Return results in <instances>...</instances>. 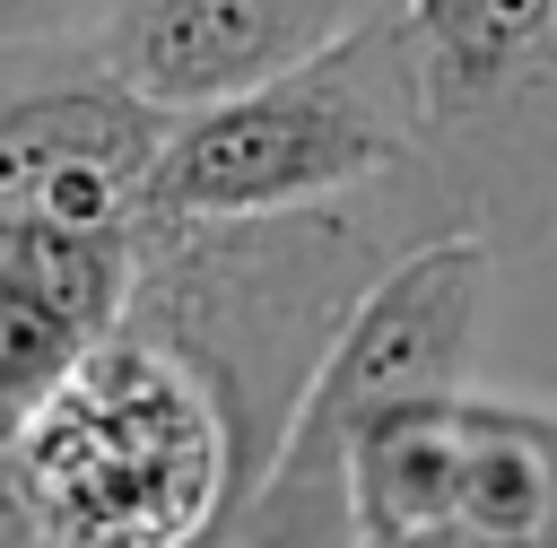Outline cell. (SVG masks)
<instances>
[{
    "mask_svg": "<svg viewBox=\"0 0 557 548\" xmlns=\"http://www.w3.org/2000/svg\"><path fill=\"white\" fill-rule=\"evenodd\" d=\"M444 235L461 226L444 217L426 174L296 217H148L122 322L209 383L244 478H261L357 296Z\"/></svg>",
    "mask_w": 557,
    "mask_h": 548,
    "instance_id": "6da1fadb",
    "label": "cell"
},
{
    "mask_svg": "<svg viewBox=\"0 0 557 548\" xmlns=\"http://www.w3.org/2000/svg\"><path fill=\"white\" fill-rule=\"evenodd\" d=\"M35 548H218L252 496L226 409L148 331H104L26 418Z\"/></svg>",
    "mask_w": 557,
    "mask_h": 548,
    "instance_id": "7a4b0ae2",
    "label": "cell"
},
{
    "mask_svg": "<svg viewBox=\"0 0 557 548\" xmlns=\"http://www.w3.org/2000/svg\"><path fill=\"white\" fill-rule=\"evenodd\" d=\"M496 270L505 261L479 235H444V244H418L409 261H392L339 322L331 357L313 365L270 470L252 478V496L218 548H348V452L392 409L470 391Z\"/></svg>",
    "mask_w": 557,
    "mask_h": 548,
    "instance_id": "3957f363",
    "label": "cell"
},
{
    "mask_svg": "<svg viewBox=\"0 0 557 548\" xmlns=\"http://www.w3.org/2000/svg\"><path fill=\"white\" fill-rule=\"evenodd\" d=\"M400 174H418V104H409L400 0H392L322 61L218 113L165 122L148 217H296V209L366 200Z\"/></svg>",
    "mask_w": 557,
    "mask_h": 548,
    "instance_id": "277c9868",
    "label": "cell"
},
{
    "mask_svg": "<svg viewBox=\"0 0 557 548\" xmlns=\"http://www.w3.org/2000/svg\"><path fill=\"white\" fill-rule=\"evenodd\" d=\"M418 174L496 261L557 235V0H400Z\"/></svg>",
    "mask_w": 557,
    "mask_h": 548,
    "instance_id": "5b68a950",
    "label": "cell"
},
{
    "mask_svg": "<svg viewBox=\"0 0 557 548\" xmlns=\"http://www.w3.org/2000/svg\"><path fill=\"white\" fill-rule=\"evenodd\" d=\"M348 548H557V409L435 391L348 452Z\"/></svg>",
    "mask_w": 557,
    "mask_h": 548,
    "instance_id": "8992f818",
    "label": "cell"
},
{
    "mask_svg": "<svg viewBox=\"0 0 557 548\" xmlns=\"http://www.w3.org/2000/svg\"><path fill=\"white\" fill-rule=\"evenodd\" d=\"M165 122L122 96L87 52L0 87V226L139 235L157 200Z\"/></svg>",
    "mask_w": 557,
    "mask_h": 548,
    "instance_id": "52a82bcc",
    "label": "cell"
},
{
    "mask_svg": "<svg viewBox=\"0 0 557 548\" xmlns=\"http://www.w3.org/2000/svg\"><path fill=\"white\" fill-rule=\"evenodd\" d=\"M383 9L392 0H104L87 61L157 122H191L322 61Z\"/></svg>",
    "mask_w": 557,
    "mask_h": 548,
    "instance_id": "ba28073f",
    "label": "cell"
},
{
    "mask_svg": "<svg viewBox=\"0 0 557 548\" xmlns=\"http://www.w3.org/2000/svg\"><path fill=\"white\" fill-rule=\"evenodd\" d=\"M139 235H52L0 226V452H17L44 391L122 331Z\"/></svg>",
    "mask_w": 557,
    "mask_h": 548,
    "instance_id": "9c48e42d",
    "label": "cell"
},
{
    "mask_svg": "<svg viewBox=\"0 0 557 548\" xmlns=\"http://www.w3.org/2000/svg\"><path fill=\"white\" fill-rule=\"evenodd\" d=\"M104 0H0V43H70L96 35Z\"/></svg>",
    "mask_w": 557,
    "mask_h": 548,
    "instance_id": "30bf717a",
    "label": "cell"
},
{
    "mask_svg": "<svg viewBox=\"0 0 557 548\" xmlns=\"http://www.w3.org/2000/svg\"><path fill=\"white\" fill-rule=\"evenodd\" d=\"M0 548H35V522H26V487H17V452H0Z\"/></svg>",
    "mask_w": 557,
    "mask_h": 548,
    "instance_id": "8fae6325",
    "label": "cell"
}]
</instances>
